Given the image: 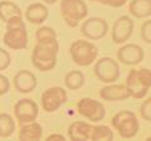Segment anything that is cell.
Masks as SVG:
<instances>
[{"instance_id":"obj_11","label":"cell","mask_w":151,"mask_h":141,"mask_svg":"<svg viewBox=\"0 0 151 141\" xmlns=\"http://www.w3.org/2000/svg\"><path fill=\"white\" fill-rule=\"evenodd\" d=\"M108 32V24L102 18H89L86 19L81 27V33L87 39L98 40L106 37Z\"/></svg>"},{"instance_id":"obj_6","label":"cell","mask_w":151,"mask_h":141,"mask_svg":"<svg viewBox=\"0 0 151 141\" xmlns=\"http://www.w3.org/2000/svg\"><path fill=\"white\" fill-rule=\"evenodd\" d=\"M60 14L69 28H76L87 17L88 8L83 0H60Z\"/></svg>"},{"instance_id":"obj_27","label":"cell","mask_w":151,"mask_h":141,"mask_svg":"<svg viewBox=\"0 0 151 141\" xmlns=\"http://www.w3.org/2000/svg\"><path fill=\"white\" fill-rule=\"evenodd\" d=\"M10 62H12V58H10L9 52L0 48V72L6 69L9 65H10Z\"/></svg>"},{"instance_id":"obj_10","label":"cell","mask_w":151,"mask_h":141,"mask_svg":"<svg viewBox=\"0 0 151 141\" xmlns=\"http://www.w3.org/2000/svg\"><path fill=\"white\" fill-rule=\"evenodd\" d=\"M14 115L22 125L28 124L37 120L39 115V109L37 103L30 98H23V100H19L14 106Z\"/></svg>"},{"instance_id":"obj_25","label":"cell","mask_w":151,"mask_h":141,"mask_svg":"<svg viewBox=\"0 0 151 141\" xmlns=\"http://www.w3.org/2000/svg\"><path fill=\"white\" fill-rule=\"evenodd\" d=\"M140 115L144 120L151 121V98H146L140 107Z\"/></svg>"},{"instance_id":"obj_16","label":"cell","mask_w":151,"mask_h":141,"mask_svg":"<svg viewBox=\"0 0 151 141\" xmlns=\"http://www.w3.org/2000/svg\"><path fill=\"white\" fill-rule=\"evenodd\" d=\"M100 96L105 101H124L130 97V92L125 84H111L102 88Z\"/></svg>"},{"instance_id":"obj_4","label":"cell","mask_w":151,"mask_h":141,"mask_svg":"<svg viewBox=\"0 0 151 141\" xmlns=\"http://www.w3.org/2000/svg\"><path fill=\"white\" fill-rule=\"evenodd\" d=\"M69 52L73 62L79 67H87V65L92 64L98 55L97 47L84 39H78L73 42L69 48Z\"/></svg>"},{"instance_id":"obj_7","label":"cell","mask_w":151,"mask_h":141,"mask_svg":"<svg viewBox=\"0 0 151 141\" xmlns=\"http://www.w3.org/2000/svg\"><path fill=\"white\" fill-rule=\"evenodd\" d=\"M94 74L103 83H113L120 77L119 63L110 57H103L96 62Z\"/></svg>"},{"instance_id":"obj_23","label":"cell","mask_w":151,"mask_h":141,"mask_svg":"<svg viewBox=\"0 0 151 141\" xmlns=\"http://www.w3.org/2000/svg\"><path fill=\"white\" fill-rule=\"evenodd\" d=\"M35 39L38 43H44V44L53 43V42L58 40L55 30L50 27H40L35 33Z\"/></svg>"},{"instance_id":"obj_5","label":"cell","mask_w":151,"mask_h":141,"mask_svg":"<svg viewBox=\"0 0 151 141\" xmlns=\"http://www.w3.org/2000/svg\"><path fill=\"white\" fill-rule=\"evenodd\" d=\"M112 127L121 137L132 139L139 132V120L132 111H121L111 120Z\"/></svg>"},{"instance_id":"obj_22","label":"cell","mask_w":151,"mask_h":141,"mask_svg":"<svg viewBox=\"0 0 151 141\" xmlns=\"http://www.w3.org/2000/svg\"><path fill=\"white\" fill-rule=\"evenodd\" d=\"M15 131V121L8 114H0V137H10Z\"/></svg>"},{"instance_id":"obj_2","label":"cell","mask_w":151,"mask_h":141,"mask_svg":"<svg viewBox=\"0 0 151 141\" xmlns=\"http://www.w3.org/2000/svg\"><path fill=\"white\" fill-rule=\"evenodd\" d=\"M59 52L58 40L53 43H38L32 53V63L40 72L52 70L57 64V55Z\"/></svg>"},{"instance_id":"obj_1","label":"cell","mask_w":151,"mask_h":141,"mask_svg":"<svg viewBox=\"0 0 151 141\" xmlns=\"http://www.w3.org/2000/svg\"><path fill=\"white\" fill-rule=\"evenodd\" d=\"M6 24V32L3 37V42L8 48L14 50L25 49L28 45V33L23 17H13Z\"/></svg>"},{"instance_id":"obj_24","label":"cell","mask_w":151,"mask_h":141,"mask_svg":"<svg viewBox=\"0 0 151 141\" xmlns=\"http://www.w3.org/2000/svg\"><path fill=\"white\" fill-rule=\"evenodd\" d=\"M113 139V132L110 127L107 126H94L93 129V136L92 140H97V141H111Z\"/></svg>"},{"instance_id":"obj_12","label":"cell","mask_w":151,"mask_h":141,"mask_svg":"<svg viewBox=\"0 0 151 141\" xmlns=\"http://www.w3.org/2000/svg\"><path fill=\"white\" fill-rule=\"evenodd\" d=\"M134 32V20L127 15H122L115 22L112 28V39L116 44L125 43Z\"/></svg>"},{"instance_id":"obj_20","label":"cell","mask_w":151,"mask_h":141,"mask_svg":"<svg viewBox=\"0 0 151 141\" xmlns=\"http://www.w3.org/2000/svg\"><path fill=\"white\" fill-rule=\"evenodd\" d=\"M13 17H23L22 9L15 3L9 1V0L0 1V19L5 23Z\"/></svg>"},{"instance_id":"obj_31","label":"cell","mask_w":151,"mask_h":141,"mask_svg":"<svg viewBox=\"0 0 151 141\" xmlns=\"http://www.w3.org/2000/svg\"><path fill=\"white\" fill-rule=\"evenodd\" d=\"M43 1L45 3V4H48V5H53V4H55L58 0H43Z\"/></svg>"},{"instance_id":"obj_30","label":"cell","mask_w":151,"mask_h":141,"mask_svg":"<svg viewBox=\"0 0 151 141\" xmlns=\"http://www.w3.org/2000/svg\"><path fill=\"white\" fill-rule=\"evenodd\" d=\"M65 137L60 134H52L47 137V141H64Z\"/></svg>"},{"instance_id":"obj_14","label":"cell","mask_w":151,"mask_h":141,"mask_svg":"<svg viewBox=\"0 0 151 141\" xmlns=\"http://www.w3.org/2000/svg\"><path fill=\"white\" fill-rule=\"evenodd\" d=\"M13 83H14L15 90L18 92H20V93H29V92H32L33 90H35V87L38 84L37 77L28 69L19 70L15 76H14Z\"/></svg>"},{"instance_id":"obj_13","label":"cell","mask_w":151,"mask_h":141,"mask_svg":"<svg viewBox=\"0 0 151 141\" xmlns=\"http://www.w3.org/2000/svg\"><path fill=\"white\" fill-rule=\"evenodd\" d=\"M144 49L137 44H125L117 50V59L127 65L139 64L144 59Z\"/></svg>"},{"instance_id":"obj_3","label":"cell","mask_w":151,"mask_h":141,"mask_svg":"<svg viewBox=\"0 0 151 141\" xmlns=\"http://www.w3.org/2000/svg\"><path fill=\"white\" fill-rule=\"evenodd\" d=\"M127 90L130 92V97L135 100H141L146 97L151 86V72L149 68L131 69L126 77Z\"/></svg>"},{"instance_id":"obj_21","label":"cell","mask_w":151,"mask_h":141,"mask_svg":"<svg viewBox=\"0 0 151 141\" xmlns=\"http://www.w3.org/2000/svg\"><path fill=\"white\" fill-rule=\"evenodd\" d=\"M64 84L68 90L77 91L83 87L84 84V74L81 70H70L65 74L64 77Z\"/></svg>"},{"instance_id":"obj_28","label":"cell","mask_w":151,"mask_h":141,"mask_svg":"<svg viewBox=\"0 0 151 141\" xmlns=\"http://www.w3.org/2000/svg\"><path fill=\"white\" fill-rule=\"evenodd\" d=\"M91 1H98L103 5H108L112 8H121L127 3V0H91Z\"/></svg>"},{"instance_id":"obj_26","label":"cell","mask_w":151,"mask_h":141,"mask_svg":"<svg viewBox=\"0 0 151 141\" xmlns=\"http://www.w3.org/2000/svg\"><path fill=\"white\" fill-rule=\"evenodd\" d=\"M141 38L147 44H151V20H146L141 27Z\"/></svg>"},{"instance_id":"obj_18","label":"cell","mask_w":151,"mask_h":141,"mask_svg":"<svg viewBox=\"0 0 151 141\" xmlns=\"http://www.w3.org/2000/svg\"><path fill=\"white\" fill-rule=\"evenodd\" d=\"M43 136V127L35 121L23 124V126L19 130L18 137L23 141H38Z\"/></svg>"},{"instance_id":"obj_29","label":"cell","mask_w":151,"mask_h":141,"mask_svg":"<svg viewBox=\"0 0 151 141\" xmlns=\"http://www.w3.org/2000/svg\"><path fill=\"white\" fill-rule=\"evenodd\" d=\"M9 90H10V82H9V79L5 76L0 74V96L8 93Z\"/></svg>"},{"instance_id":"obj_17","label":"cell","mask_w":151,"mask_h":141,"mask_svg":"<svg viewBox=\"0 0 151 141\" xmlns=\"http://www.w3.org/2000/svg\"><path fill=\"white\" fill-rule=\"evenodd\" d=\"M49 15V10L44 4L42 3H33L25 10V19L33 24H42L47 20Z\"/></svg>"},{"instance_id":"obj_19","label":"cell","mask_w":151,"mask_h":141,"mask_svg":"<svg viewBox=\"0 0 151 141\" xmlns=\"http://www.w3.org/2000/svg\"><path fill=\"white\" fill-rule=\"evenodd\" d=\"M129 10L136 19H146L151 15V0H131Z\"/></svg>"},{"instance_id":"obj_15","label":"cell","mask_w":151,"mask_h":141,"mask_svg":"<svg viewBox=\"0 0 151 141\" xmlns=\"http://www.w3.org/2000/svg\"><path fill=\"white\" fill-rule=\"evenodd\" d=\"M94 126L83 121H74L68 127V136L73 141H86L92 140Z\"/></svg>"},{"instance_id":"obj_9","label":"cell","mask_w":151,"mask_h":141,"mask_svg":"<svg viewBox=\"0 0 151 141\" xmlns=\"http://www.w3.org/2000/svg\"><path fill=\"white\" fill-rule=\"evenodd\" d=\"M77 110L79 115L92 122H100L106 116V110L103 105L93 98H81L77 103Z\"/></svg>"},{"instance_id":"obj_8","label":"cell","mask_w":151,"mask_h":141,"mask_svg":"<svg viewBox=\"0 0 151 141\" xmlns=\"http://www.w3.org/2000/svg\"><path fill=\"white\" fill-rule=\"evenodd\" d=\"M67 91L62 87H50L42 93V107L45 112L52 114L67 101Z\"/></svg>"}]
</instances>
